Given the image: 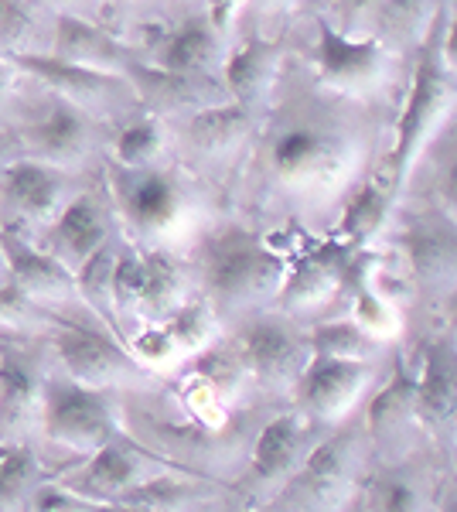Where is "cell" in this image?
<instances>
[{"label": "cell", "instance_id": "cell-24", "mask_svg": "<svg viewBox=\"0 0 457 512\" xmlns=\"http://www.w3.org/2000/svg\"><path fill=\"white\" fill-rule=\"evenodd\" d=\"M457 407V349L430 345L417 369V424L444 427Z\"/></svg>", "mask_w": 457, "mask_h": 512}, {"label": "cell", "instance_id": "cell-20", "mask_svg": "<svg viewBox=\"0 0 457 512\" xmlns=\"http://www.w3.org/2000/svg\"><path fill=\"white\" fill-rule=\"evenodd\" d=\"M348 270L342 263V253L335 246H324V250H314L301 256L294 267L284 274V284L277 291V301L287 315H304V311H314L321 304H328L331 297L345 287Z\"/></svg>", "mask_w": 457, "mask_h": 512}, {"label": "cell", "instance_id": "cell-15", "mask_svg": "<svg viewBox=\"0 0 457 512\" xmlns=\"http://www.w3.org/2000/svg\"><path fill=\"white\" fill-rule=\"evenodd\" d=\"M18 140L28 147L35 161H45V164H52V168L69 171L89 158L93 140H96V127L89 113L76 110L72 103L55 99L52 110L31 123V127H24V134Z\"/></svg>", "mask_w": 457, "mask_h": 512}, {"label": "cell", "instance_id": "cell-34", "mask_svg": "<svg viewBox=\"0 0 457 512\" xmlns=\"http://www.w3.org/2000/svg\"><path fill=\"white\" fill-rule=\"evenodd\" d=\"M348 318H352L365 335L376 338V342H389V338H396L403 328L400 308H396L393 301H386L382 294H376L372 287H365L362 280L352 291V311H348Z\"/></svg>", "mask_w": 457, "mask_h": 512}, {"label": "cell", "instance_id": "cell-16", "mask_svg": "<svg viewBox=\"0 0 457 512\" xmlns=\"http://www.w3.org/2000/svg\"><path fill=\"white\" fill-rule=\"evenodd\" d=\"M106 243H110V216H106V205L93 192L72 195L45 233V250L58 263H65L72 274Z\"/></svg>", "mask_w": 457, "mask_h": 512}, {"label": "cell", "instance_id": "cell-53", "mask_svg": "<svg viewBox=\"0 0 457 512\" xmlns=\"http://www.w3.org/2000/svg\"><path fill=\"white\" fill-rule=\"evenodd\" d=\"M342 512H362V506H352V509H348V506H345Z\"/></svg>", "mask_w": 457, "mask_h": 512}, {"label": "cell", "instance_id": "cell-46", "mask_svg": "<svg viewBox=\"0 0 457 512\" xmlns=\"http://www.w3.org/2000/svg\"><path fill=\"white\" fill-rule=\"evenodd\" d=\"M440 198H444V205L451 209V216L457 219V161L447 168V175L440 178Z\"/></svg>", "mask_w": 457, "mask_h": 512}, {"label": "cell", "instance_id": "cell-41", "mask_svg": "<svg viewBox=\"0 0 457 512\" xmlns=\"http://www.w3.org/2000/svg\"><path fill=\"white\" fill-rule=\"evenodd\" d=\"M376 512H427V506L410 478H386L376 492Z\"/></svg>", "mask_w": 457, "mask_h": 512}, {"label": "cell", "instance_id": "cell-22", "mask_svg": "<svg viewBox=\"0 0 457 512\" xmlns=\"http://www.w3.org/2000/svg\"><path fill=\"white\" fill-rule=\"evenodd\" d=\"M280 72V45L267 38H246L239 48H232L222 62V86L232 103L246 106L253 113L256 103L270 96Z\"/></svg>", "mask_w": 457, "mask_h": 512}, {"label": "cell", "instance_id": "cell-5", "mask_svg": "<svg viewBox=\"0 0 457 512\" xmlns=\"http://www.w3.org/2000/svg\"><path fill=\"white\" fill-rule=\"evenodd\" d=\"M273 175L297 192H328L355 171V147L342 134L294 127L280 134L270 147Z\"/></svg>", "mask_w": 457, "mask_h": 512}, {"label": "cell", "instance_id": "cell-9", "mask_svg": "<svg viewBox=\"0 0 457 512\" xmlns=\"http://www.w3.org/2000/svg\"><path fill=\"white\" fill-rule=\"evenodd\" d=\"M55 352L58 362H62V373L82 386H93V390H106V386L147 376V369L127 352V345L99 332V328L65 321L55 332Z\"/></svg>", "mask_w": 457, "mask_h": 512}, {"label": "cell", "instance_id": "cell-55", "mask_svg": "<svg viewBox=\"0 0 457 512\" xmlns=\"http://www.w3.org/2000/svg\"><path fill=\"white\" fill-rule=\"evenodd\" d=\"M454 349H457V318H454Z\"/></svg>", "mask_w": 457, "mask_h": 512}, {"label": "cell", "instance_id": "cell-42", "mask_svg": "<svg viewBox=\"0 0 457 512\" xmlns=\"http://www.w3.org/2000/svg\"><path fill=\"white\" fill-rule=\"evenodd\" d=\"M379 18L396 38L413 35V28H417V21H420V0H382Z\"/></svg>", "mask_w": 457, "mask_h": 512}, {"label": "cell", "instance_id": "cell-6", "mask_svg": "<svg viewBox=\"0 0 457 512\" xmlns=\"http://www.w3.org/2000/svg\"><path fill=\"white\" fill-rule=\"evenodd\" d=\"M110 185L120 216L137 236H168L188 216V192L178 175L161 168H113Z\"/></svg>", "mask_w": 457, "mask_h": 512}, {"label": "cell", "instance_id": "cell-56", "mask_svg": "<svg viewBox=\"0 0 457 512\" xmlns=\"http://www.w3.org/2000/svg\"><path fill=\"white\" fill-rule=\"evenodd\" d=\"M267 4H280V0H267Z\"/></svg>", "mask_w": 457, "mask_h": 512}, {"label": "cell", "instance_id": "cell-49", "mask_svg": "<svg viewBox=\"0 0 457 512\" xmlns=\"http://www.w3.org/2000/svg\"><path fill=\"white\" fill-rule=\"evenodd\" d=\"M38 4L52 7V11H58V14H72V7H76L79 0H38Z\"/></svg>", "mask_w": 457, "mask_h": 512}, {"label": "cell", "instance_id": "cell-47", "mask_svg": "<svg viewBox=\"0 0 457 512\" xmlns=\"http://www.w3.org/2000/svg\"><path fill=\"white\" fill-rule=\"evenodd\" d=\"M18 76H21V72L14 69L11 59H4V55H0V103H4V99L14 93V86H18Z\"/></svg>", "mask_w": 457, "mask_h": 512}, {"label": "cell", "instance_id": "cell-28", "mask_svg": "<svg viewBox=\"0 0 457 512\" xmlns=\"http://www.w3.org/2000/svg\"><path fill=\"white\" fill-rule=\"evenodd\" d=\"M144 294H140L137 311L147 321H164L185 301V267L168 253V250H151L144 253Z\"/></svg>", "mask_w": 457, "mask_h": 512}, {"label": "cell", "instance_id": "cell-31", "mask_svg": "<svg viewBox=\"0 0 457 512\" xmlns=\"http://www.w3.org/2000/svg\"><path fill=\"white\" fill-rule=\"evenodd\" d=\"M41 482L38 454L21 441H0V512H18Z\"/></svg>", "mask_w": 457, "mask_h": 512}, {"label": "cell", "instance_id": "cell-33", "mask_svg": "<svg viewBox=\"0 0 457 512\" xmlns=\"http://www.w3.org/2000/svg\"><path fill=\"white\" fill-rule=\"evenodd\" d=\"M161 151H164V127L157 117L130 120L113 144L116 168H130V171L154 168V161L161 158Z\"/></svg>", "mask_w": 457, "mask_h": 512}, {"label": "cell", "instance_id": "cell-39", "mask_svg": "<svg viewBox=\"0 0 457 512\" xmlns=\"http://www.w3.org/2000/svg\"><path fill=\"white\" fill-rule=\"evenodd\" d=\"M127 352L134 355L144 369H157V366H171L174 359H178V345L171 342L168 328L161 325V321H147L140 332L127 342Z\"/></svg>", "mask_w": 457, "mask_h": 512}, {"label": "cell", "instance_id": "cell-30", "mask_svg": "<svg viewBox=\"0 0 457 512\" xmlns=\"http://www.w3.org/2000/svg\"><path fill=\"white\" fill-rule=\"evenodd\" d=\"M382 342L365 335L352 318L342 321H321L307 332V352L311 359H355V362H376Z\"/></svg>", "mask_w": 457, "mask_h": 512}, {"label": "cell", "instance_id": "cell-35", "mask_svg": "<svg viewBox=\"0 0 457 512\" xmlns=\"http://www.w3.org/2000/svg\"><path fill=\"white\" fill-rule=\"evenodd\" d=\"M406 256H410V267L417 270L423 280H437L447 270L457 267V243H451L444 233L434 229H413L406 233Z\"/></svg>", "mask_w": 457, "mask_h": 512}, {"label": "cell", "instance_id": "cell-21", "mask_svg": "<svg viewBox=\"0 0 457 512\" xmlns=\"http://www.w3.org/2000/svg\"><path fill=\"white\" fill-rule=\"evenodd\" d=\"M127 79L134 82V93L140 99L154 106V110H168V113H178V110H205V106H215V103H226L229 93L226 86H219L212 76H178V72H164V69H154V65H134L127 72Z\"/></svg>", "mask_w": 457, "mask_h": 512}, {"label": "cell", "instance_id": "cell-12", "mask_svg": "<svg viewBox=\"0 0 457 512\" xmlns=\"http://www.w3.org/2000/svg\"><path fill=\"white\" fill-rule=\"evenodd\" d=\"M11 65L18 72H28L38 82H45L55 93V99L72 103L82 113H99L110 110L116 103H130L137 99L134 82L127 76H113V72H96V69H82V65L58 62L52 55L28 52V55H11Z\"/></svg>", "mask_w": 457, "mask_h": 512}, {"label": "cell", "instance_id": "cell-18", "mask_svg": "<svg viewBox=\"0 0 457 512\" xmlns=\"http://www.w3.org/2000/svg\"><path fill=\"white\" fill-rule=\"evenodd\" d=\"M307 448V424L304 414H277L270 424H263L260 437L253 444L246 485L249 489H277L297 472Z\"/></svg>", "mask_w": 457, "mask_h": 512}, {"label": "cell", "instance_id": "cell-19", "mask_svg": "<svg viewBox=\"0 0 457 512\" xmlns=\"http://www.w3.org/2000/svg\"><path fill=\"white\" fill-rule=\"evenodd\" d=\"M222 62H226L222 35L205 14L185 18L178 28L164 31L154 41V69L178 72V76H212Z\"/></svg>", "mask_w": 457, "mask_h": 512}, {"label": "cell", "instance_id": "cell-27", "mask_svg": "<svg viewBox=\"0 0 457 512\" xmlns=\"http://www.w3.org/2000/svg\"><path fill=\"white\" fill-rule=\"evenodd\" d=\"M249 123H253V113H249L246 106L226 99V103H215V106H205V110L191 113L185 134L195 151L226 154L243 144V137L249 134Z\"/></svg>", "mask_w": 457, "mask_h": 512}, {"label": "cell", "instance_id": "cell-29", "mask_svg": "<svg viewBox=\"0 0 457 512\" xmlns=\"http://www.w3.org/2000/svg\"><path fill=\"white\" fill-rule=\"evenodd\" d=\"M188 373L202 379V383L222 400V407L232 403V400H239L243 386L249 383V379H253L236 345H219V342H212L209 349L191 355V369H188Z\"/></svg>", "mask_w": 457, "mask_h": 512}, {"label": "cell", "instance_id": "cell-2", "mask_svg": "<svg viewBox=\"0 0 457 512\" xmlns=\"http://www.w3.org/2000/svg\"><path fill=\"white\" fill-rule=\"evenodd\" d=\"M284 274V260L260 236L239 226L209 236L202 250L205 297H209L215 315L219 311L236 315V311H249L277 297Z\"/></svg>", "mask_w": 457, "mask_h": 512}, {"label": "cell", "instance_id": "cell-1", "mask_svg": "<svg viewBox=\"0 0 457 512\" xmlns=\"http://www.w3.org/2000/svg\"><path fill=\"white\" fill-rule=\"evenodd\" d=\"M440 35H444V11H437L430 38L420 48L417 69H413L410 89H406L403 99V113L396 120L393 151H389L386 164H382L379 181L393 195H400L403 181L410 178L423 147L440 130V123L451 117L457 103V82L451 76V65L444 62V52H440Z\"/></svg>", "mask_w": 457, "mask_h": 512}, {"label": "cell", "instance_id": "cell-36", "mask_svg": "<svg viewBox=\"0 0 457 512\" xmlns=\"http://www.w3.org/2000/svg\"><path fill=\"white\" fill-rule=\"evenodd\" d=\"M113 263H116V250H113V243H106L103 250H96L76 270V291L86 297L103 318L113 315Z\"/></svg>", "mask_w": 457, "mask_h": 512}, {"label": "cell", "instance_id": "cell-26", "mask_svg": "<svg viewBox=\"0 0 457 512\" xmlns=\"http://www.w3.org/2000/svg\"><path fill=\"white\" fill-rule=\"evenodd\" d=\"M396 195L386 185L376 181H365V185L348 198L342 222H338V239H342V250H362L376 239L389 222V209H393Z\"/></svg>", "mask_w": 457, "mask_h": 512}, {"label": "cell", "instance_id": "cell-40", "mask_svg": "<svg viewBox=\"0 0 457 512\" xmlns=\"http://www.w3.org/2000/svg\"><path fill=\"white\" fill-rule=\"evenodd\" d=\"M28 502H31V512H96L99 506V502H89L72 489H65L62 482L38 485Z\"/></svg>", "mask_w": 457, "mask_h": 512}, {"label": "cell", "instance_id": "cell-4", "mask_svg": "<svg viewBox=\"0 0 457 512\" xmlns=\"http://www.w3.org/2000/svg\"><path fill=\"white\" fill-rule=\"evenodd\" d=\"M41 427L52 441L82 454H93L123 437L106 390L82 386L65 373L48 376L41 386Z\"/></svg>", "mask_w": 457, "mask_h": 512}, {"label": "cell", "instance_id": "cell-50", "mask_svg": "<svg viewBox=\"0 0 457 512\" xmlns=\"http://www.w3.org/2000/svg\"><path fill=\"white\" fill-rule=\"evenodd\" d=\"M440 512H457V482H451V489L444 492V502H440Z\"/></svg>", "mask_w": 457, "mask_h": 512}, {"label": "cell", "instance_id": "cell-8", "mask_svg": "<svg viewBox=\"0 0 457 512\" xmlns=\"http://www.w3.org/2000/svg\"><path fill=\"white\" fill-rule=\"evenodd\" d=\"M318 62L321 82L342 96H369L389 76V48L379 38H352L331 21L318 18Z\"/></svg>", "mask_w": 457, "mask_h": 512}, {"label": "cell", "instance_id": "cell-23", "mask_svg": "<svg viewBox=\"0 0 457 512\" xmlns=\"http://www.w3.org/2000/svg\"><path fill=\"white\" fill-rule=\"evenodd\" d=\"M41 386L45 376L24 355H0V441H18L41 420Z\"/></svg>", "mask_w": 457, "mask_h": 512}, {"label": "cell", "instance_id": "cell-17", "mask_svg": "<svg viewBox=\"0 0 457 512\" xmlns=\"http://www.w3.org/2000/svg\"><path fill=\"white\" fill-rule=\"evenodd\" d=\"M48 55L58 62L82 65V69L113 72V76H127L137 65L134 52L120 38L93 21L79 18V14H55L52 52Z\"/></svg>", "mask_w": 457, "mask_h": 512}, {"label": "cell", "instance_id": "cell-38", "mask_svg": "<svg viewBox=\"0 0 457 512\" xmlns=\"http://www.w3.org/2000/svg\"><path fill=\"white\" fill-rule=\"evenodd\" d=\"M144 253L120 250L113 263V311H137L140 294H144Z\"/></svg>", "mask_w": 457, "mask_h": 512}, {"label": "cell", "instance_id": "cell-54", "mask_svg": "<svg viewBox=\"0 0 457 512\" xmlns=\"http://www.w3.org/2000/svg\"><path fill=\"white\" fill-rule=\"evenodd\" d=\"M451 424H454V431H457V407H454V417H451Z\"/></svg>", "mask_w": 457, "mask_h": 512}, {"label": "cell", "instance_id": "cell-3", "mask_svg": "<svg viewBox=\"0 0 457 512\" xmlns=\"http://www.w3.org/2000/svg\"><path fill=\"white\" fill-rule=\"evenodd\" d=\"M362 458V434L355 427L335 431L314 444L277 492L280 512H342L355 492Z\"/></svg>", "mask_w": 457, "mask_h": 512}, {"label": "cell", "instance_id": "cell-10", "mask_svg": "<svg viewBox=\"0 0 457 512\" xmlns=\"http://www.w3.org/2000/svg\"><path fill=\"white\" fill-rule=\"evenodd\" d=\"M376 379V362L355 359H307L304 373L297 376L294 396L301 414L324 424H338L359 407Z\"/></svg>", "mask_w": 457, "mask_h": 512}, {"label": "cell", "instance_id": "cell-51", "mask_svg": "<svg viewBox=\"0 0 457 512\" xmlns=\"http://www.w3.org/2000/svg\"><path fill=\"white\" fill-rule=\"evenodd\" d=\"M18 147V137H11V134H0V158H4L7 151H14Z\"/></svg>", "mask_w": 457, "mask_h": 512}, {"label": "cell", "instance_id": "cell-7", "mask_svg": "<svg viewBox=\"0 0 457 512\" xmlns=\"http://www.w3.org/2000/svg\"><path fill=\"white\" fill-rule=\"evenodd\" d=\"M178 468L181 465H171V461L137 448L127 437H116V441L89 454L86 465H79L76 472L65 475L62 485L89 502H120L140 482H147V478L161 472H178Z\"/></svg>", "mask_w": 457, "mask_h": 512}, {"label": "cell", "instance_id": "cell-45", "mask_svg": "<svg viewBox=\"0 0 457 512\" xmlns=\"http://www.w3.org/2000/svg\"><path fill=\"white\" fill-rule=\"evenodd\" d=\"M440 52H444V62L457 69V7H454V18L451 24L444 21V35H440Z\"/></svg>", "mask_w": 457, "mask_h": 512}, {"label": "cell", "instance_id": "cell-48", "mask_svg": "<svg viewBox=\"0 0 457 512\" xmlns=\"http://www.w3.org/2000/svg\"><path fill=\"white\" fill-rule=\"evenodd\" d=\"M338 4H342V11L345 14H365V11H376V7L382 4V0H338Z\"/></svg>", "mask_w": 457, "mask_h": 512}, {"label": "cell", "instance_id": "cell-32", "mask_svg": "<svg viewBox=\"0 0 457 512\" xmlns=\"http://www.w3.org/2000/svg\"><path fill=\"white\" fill-rule=\"evenodd\" d=\"M168 328L171 342L178 345L181 355H198L202 349H209L219 332V315L209 304V297H185L168 318L161 321Z\"/></svg>", "mask_w": 457, "mask_h": 512}, {"label": "cell", "instance_id": "cell-44", "mask_svg": "<svg viewBox=\"0 0 457 512\" xmlns=\"http://www.w3.org/2000/svg\"><path fill=\"white\" fill-rule=\"evenodd\" d=\"M239 4H243V0H212V7H209V14H205V18L212 21V28L219 31V35L229 28V21L236 18Z\"/></svg>", "mask_w": 457, "mask_h": 512}, {"label": "cell", "instance_id": "cell-37", "mask_svg": "<svg viewBox=\"0 0 457 512\" xmlns=\"http://www.w3.org/2000/svg\"><path fill=\"white\" fill-rule=\"evenodd\" d=\"M38 41V18L28 0H0V55H28Z\"/></svg>", "mask_w": 457, "mask_h": 512}, {"label": "cell", "instance_id": "cell-25", "mask_svg": "<svg viewBox=\"0 0 457 512\" xmlns=\"http://www.w3.org/2000/svg\"><path fill=\"white\" fill-rule=\"evenodd\" d=\"M406 424H417V369L396 366L393 379L365 407V431L376 441L403 434Z\"/></svg>", "mask_w": 457, "mask_h": 512}, {"label": "cell", "instance_id": "cell-13", "mask_svg": "<svg viewBox=\"0 0 457 512\" xmlns=\"http://www.w3.org/2000/svg\"><path fill=\"white\" fill-rule=\"evenodd\" d=\"M69 175L35 158H14L0 168V205L11 212V226H52L69 202Z\"/></svg>", "mask_w": 457, "mask_h": 512}, {"label": "cell", "instance_id": "cell-52", "mask_svg": "<svg viewBox=\"0 0 457 512\" xmlns=\"http://www.w3.org/2000/svg\"><path fill=\"white\" fill-rule=\"evenodd\" d=\"M0 287H7V263H4V250H0Z\"/></svg>", "mask_w": 457, "mask_h": 512}, {"label": "cell", "instance_id": "cell-14", "mask_svg": "<svg viewBox=\"0 0 457 512\" xmlns=\"http://www.w3.org/2000/svg\"><path fill=\"white\" fill-rule=\"evenodd\" d=\"M0 250H4L7 263V284L38 308L62 304L72 294H79L76 274L65 263H58L45 246L31 243L21 226H11V222L0 226Z\"/></svg>", "mask_w": 457, "mask_h": 512}, {"label": "cell", "instance_id": "cell-11", "mask_svg": "<svg viewBox=\"0 0 457 512\" xmlns=\"http://www.w3.org/2000/svg\"><path fill=\"white\" fill-rule=\"evenodd\" d=\"M232 345L243 355L249 376L263 386H273V390H284V386L294 390L297 376L304 373L307 359H311L307 335H301L284 318L246 321Z\"/></svg>", "mask_w": 457, "mask_h": 512}, {"label": "cell", "instance_id": "cell-43", "mask_svg": "<svg viewBox=\"0 0 457 512\" xmlns=\"http://www.w3.org/2000/svg\"><path fill=\"white\" fill-rule=\"evenodd\" d=\"M45 311L38 308V304H31L28 297L14 291L11 284L0 287V325H7V321H24V318H41Z\"/></svg>", "mask_w": 457, "mask_h": 512}]
</instances>
